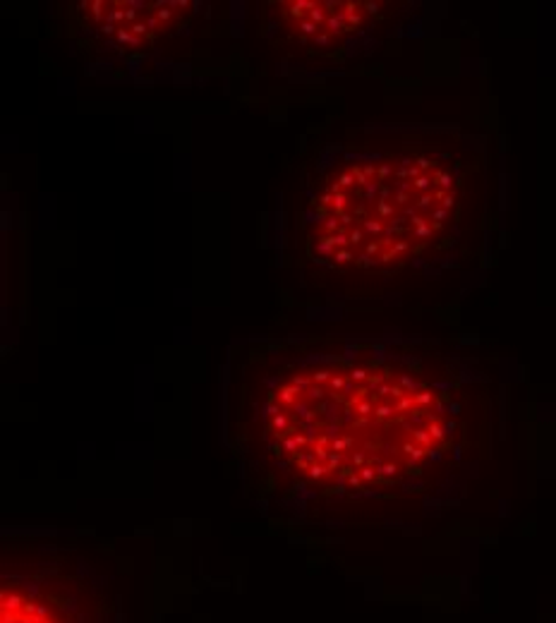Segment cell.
<instances>
[{
  "label": "cell",
  "mask_w": 556,
  "mask_h": 623,
  "mask_svg": "<svg viewBox=\"0 0 556 623\" xmlns=\"http://www.w3.org/2000/svg\"><path fill=\"white\" fill-rule=\"evenodd\" d=\"M3 623H120L108 585L65 566H5Z\"/></svg>",
  "instance_id": "2"
},
{
  "label": "cell",
  "mask_w": 556,
  "mask_h": 623,
  "mask_svg": "<svg viewBox=\"0 0 556 623\" xmlns=\"http://www.w3.org/2000/svg\"><path fill=\"white\" fill-rule=\"evenodd\" d=\"M261 434L276 467L317 494H384L425 477L460 436L446 386L391 362L298 369L268 386Z\"/></svg>",
  "instance_id": "1"
}]
</instances>
